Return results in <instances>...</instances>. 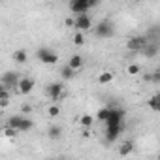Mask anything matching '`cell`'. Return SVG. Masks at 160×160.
<instances>
[{
	"label": "cell",
	"mask_w": 160,
	"mask_h": 160,
	"mask_svg": "<svg viewBox=\"0 0 160 160\" xmlns=\"http://www.w3.org/2000/svg\"><path fill=\"white\" fill-rule=\"evenodd\" d=\"M12 94H10V89H6L4 87V83H0V98H10Z\"/></svg>",
	"instance_id": "cell-25"
},
{
	"label": "cell",
	"mask_w": 160,
	"mask_h": 160,
	"mask_svg": "<svg viewBox=\"0 0 160 160\" xmlns=\"http://www.w3.org/2000/svg\"><path fill=\"white\" fill-rule=\"evenodd\" d=\"M94 34H96L100 40H106V38H111V36L115 34V28H113V25H111L109 21H102V23L96 27Z\"/></svg>",
	"instance_id": "cell-2"
},
{
	"label": "cell",
	"mask_w": 160,
	"mask_h": 160,
	"mask_svg": "<svg viewBox=\"0 0 160 160\" xmlns=\"http://www.w3.org/2000/svg\"><path fill=\"white\" fill-rule=\"evenodd\" d=\"M45 94H47L53 102H57V100H60V98L64 96V85H62V83H49L47 89H45Z\"/></svg>",
	"instance_id": "cell-3"
},
{
	"label": "cell",
	"mask_w": 160,
	"mask_h": 160,
	"mask_svg": "<svg viewBox=\"0 0 160 160\" xmlns=\"http://www.w3.org/2000/svg\"><path fill=\"white\" fill-rule=\"evenodd\" d=\"M10 106V98H0V108H6Z\"/></svg>",
	"instance_id": "cell-29"
},
{
	"label": "cell",
	"mask_w": 160,
	"mask_h": 160,
	"mask_svg": "<svg viewBox=\"0 0 160 160\" xmlns=\"http://www.w3.org/2000/svg\"><path fill=\"white\" fill-rule=\"evenodd\" d=\"M47 113H49V117H57V115H58V113H60V108H58V106H55V104H53V106H51V108H49V109H47Z\"/></svg>",
	"instance_id": "cell-26"
},
{
	"label": "cell",
	"mask_w": 160,
	"mask_h": 160,
	"mask_svg": "<svg viewBox=\"0 0 160 160\" xmlns=\"http://www.w3.org/2000/svg\"><path fill=\"white\" fill-rule=\"evenodd\" d=\"M132 149H134V143H132V141H124V143L121 145V149H119V154H121V156H126V154L132 152Z\"/></svg>",
	"instance_id": "cell-16"
},
{
	"label": "cell",
	"mask_w": 160,
	"mask_h": 160,
	"mask_svg": "<svg viewBox=\"0 0 160 160\" xmlns=\"http://www.w3.org/2000/svg\"><path fill=\"white\" fill-rule=\"evenodd\" d=\"M60 134H62V132H60V126H51V128L47 130V136H49L51 139H58Z\"/></svg>",
	"instance_id": "cell-21"
},
{
	"label": "cell",
	"mask_w": 160,
	"mask_h": 160,
	"mask_svg": "<svg viewBox=\"0 0 160 160\" xmlns=\"http://www.w3.org/2000/svg\"><path fill=\"white\" fill-rule=\"evenodd\" d=\"M70 10L77 15V13H87V10H91L89 0H70Z\"/></svg>",
	"instance_id": "cell-7"
},
{
	"label": "cell",
	"mask_w": 160,
	"mask_h": 160,
	"mask_svg": "<svg viewBox=\"0 0 160 160\" xmlns=\"http://www.w3.org/2000/svg\"><path fill=\"white\" fill-rule=\"evenodd\" d=\"M34 89V79L30 77H19V83H17V91L21 94H30Z\"/></svg>",
	"instance_id": "cell-10"
},
{
	"label": "cell",
	"mask_w": 160,
	"mask_h": 160,
	"mask_svg": "<svg viewBox=\"0 0 160 160\" xmlns=\"http://www.w3.org/2000/svg\"><path fill=\"white\" fill-rule=\"evenodd\" d=\"M122 121H124V109H121V108H117V106H111L106 122H108V124H122Z\"/></svg>",
	"instance_id": "cell-4"
},
{
	"label": "cell",
	"mask_w": 160,
	"mask_h": 160,
	"mask_svg": "<svg viewBox=\"0 0 160 160\" xmlns=\"http://www.w3.org/2000/svg\"><path fill=\"white\" fill-rule=\"evenodd\" d=\"M151 81H152V83H160V72H158V70L151 75Z\"/></svg>",
	"instance_id": "cell-28"
},
{
	"label": "cell",
	"mask_w": 160,
	"mask_h": 160,
	"mask_svg": "<svg viewBox=\"0 0 160 160\" xmlns=\"http://www.w3.org/2000/svg\"><path fill=\"white\" fill-rule=\"evenodd\" d=\"M139 70H141V68H139L138 64H130V66L126 68V72H128L130 75H138V73H139Z\"/></svg>",
	"instance_id": "cell-24"
},
{
	"label": "cell",
	"mask_w": 160,
	"mask_h": 160,
	"mask_svg": "<svg viewBox=\"0 0 160 160\" xmlns=\"http://www.w3.org/2000/svg\"><path fill=\"white\" fill-rule=\"evenodd\" d=\"M141 51H143V55H145L147 58H152V57H156V53H158V45H156V43H149V42H147V43L143 45V49H141Z\"/></svg>",
	"instance_id": "cell-11"
},
{
	"label": "cell",
	"mask_w": 160,
	"mask_h": 160,
	"mask_svg": "<svg viewBox=\"0 0 160 160\" xmlns=\"http://www.w3.org/2000/svg\"><path fill=\"white\" fill-rule=\"evenodd\" d=\"M147 106H149L152 111H160V96H158V94H152V96L149 98Z\"/></svg>",
	"instance_id": "cell-15"
},
{
	"label": "cell",
	"mask_w": 160,
	"mask_h": 160,
	"mask_svg": "<svg viewBox=\"0 0 160 160\" xmlns=\"http://www.w3.org/2000/svg\"><path fill=\"white\" fill-rule=\"evenodd\" d=\"M98 2H100V0H89V4H91V8H94V6H98Z\"/></svg>",
	"instance_id": "cell-32"
},
{
	"label": "cell",
	"mask_w": 160,
	"mask_h": 160,
	"mask_svg": "<svg viewBox=\"0 0 160 160\" xmlns=\"http://www.w3.org/2000/svg\"><path fill=\"white\" fill-rule=\"evenodd\" d=\"M108 115H109V108H102V109H98V113H96V117H98L100 121H104V122H106Z\"/></svg>",
	"instance_id": "cell-23"
},
{
	"label": "cell",
	"mask_w": 160,
	"mask_h": 160,
	"mask_svg": "<svg viewBox=\"0 0 160 160\" xmlns=\"http://www.w3.org/2000/svg\"><path fill=\"white\" fill-rule=\"evenodd\" d=\"M73 43H75L77 47L85 45V34H83L81 30H77V32H75V36H73Z\"/></svg>",
	"instance_id": "cell-20"
},
{
	"label": "cell",
	"mask_w": 160,
	"mask_h": 160,
	"mask_svg": "<svg viewBox=\"0 0 160 160\" xmlns=\"http://www.w3.org/2000/svg\"><path fill=\"white\" fill-rule=\"evenodd\" d=\"M91 27H92V19H91L87 13H77V17L73 19V28L85 32V30H89Z\"/></svg>",
	"instance_id": "cell-5"
},
{
	"label": "cell",
	"mask_w": 160,
	"mask_h": 160,
	"mask_svg": "<svg viewBox=\"0 0 160 160\" xmlns=\"http://www.w3.org/2000/svg\"><path fill=\"white\" fill-rule=\"evenodd\" d=\"M15 134H17L15 128H12V126H6V128H4V136H6V138H13Z\"/></svg>",
	"instance_id": "cell-27"
},
{
	"label": "cell",
	"mask_w": 160,
	"mask_h": 160,
	"mask_svg": "<svg viewBox=\"0 0 160 160\" xmlns=\"http://www.w3.org/2000/svg\"><path fill=\"white\" fill-rule=\"evenodd\" d=\"M32 126H34V122H32L30 119L23 117V121H21V124H19V132H28V130H32Z\"/></svg>",
	"instance_id": "cell-18"
},
{
	"label": "cell",
	"mask_w": 160,
	"mask_h": 160,
	"mask_svg": "<svg viewBox=\"0 0 160 160\" xmlns=\"http://www.w3.org/2000/svg\"><path fill=\"white\" fill-rule=\"evenodd\" d=\"M0 2H2V0H0Z\"/></svg>",
	"instance_id": "cell-34"
},
{
	"label": "cell",
	"mask_w": 160,
	"mask_h": 160,
	"mask_svg": "<svg viewBox=\"0 0 160 160\" xmlns=\"http://www.w3.org/2000/svg\"><path fill=\"white\" fill-rule=\"evenodd\" d=\"M83 64H85V60H83L81 55H73V57H70V60H68V66H70L72 70H79Z\"/></svg>",
	"instance_id": "cell-12"
},
{
	"label": "cell",
	"mask_w": 160,
	"mask_h": 160,
	"mask_svg": "<svg viewBox=\"0 0 160 160\" xmlns=\"http://www.w3.org/2000/svg\"><path fill=\"white\" fill-rule=\"evenodd\" d=\"M21 121H23V115H13V117H10V121H8V126L15 128V130L19 132V124H21Z\"/></svg>",
	"instance_id": "cell-17"
},
{
	"label": "cell",
	"mask_w": 160,
	"mask_h": 160,
	"mask_svg": "<svg viewBox=\"0 0 160 160\" xmlns=\"http://www.w3.org/2000/svg\"><path fill=\"white\" fill-rule=\"evenodd\" d=\"M21 111H23V115H28V113L32 111V108H30V106H23V108H21Z\"/></svg>",
	"instance_id": "cell-30"
},
{
	"label": "cell",
	"mask_w": 160,
	"mask_h": 160,
	"mask_svg": "<svg viewBox=\"0 0 160 160\" xmlns=\"http://www.w3.org/2000/svg\"><path fill=\"white\" fill-rule=\"evenodd\" d=\"M79 122H81L85 128H89V126H92V122H94V119H92V115H81V119H79Z\"/></svg>",
	"instance_id": "cell-22"
},
{
	"label": "cell",
	"mask_w": 160,
	"mask_h": 160,
	"mask_svg": "<svg viewBox=\"0 0 160 160\" xmlns=\"http://www.w3.org/2000/svg\"><path fill=\"white\" fill-rule=\"evenodd\" d=\"M36 57H38L43 64H57V60H58V55H57L53 49H49V47H42V49H38Z\"/></svg>",
	"instance_id": "cell-1"
},
{
	"label": "cell",
	"mask_w": 160,
	"mask_h": 160,
	"mask_svg": "<svg viewBox=\"0 0 160 160\" xmlns=\"http://www.w3.org/2000/svg\"><path fill=\"white\" fill-rule=\"evenodd\" d=\"M13 60H15L17 64H25V62L28 60V55H27V51H25V49H17V51L13 53Z\"/></svg>",
	"instance_id": "cell-13"
},
{
	"label": "cell",
	"mask_w": 160,
	"mask_h": 160,
	"mask_svg": "<svg viewBox=\"0 0 160 160\" xmlns=\"http://www.w3.org/2000/svg\"><path fill=\"white\" fill-rule=\"evenodd\" d=\"M0 83H4L6 89H17V83H19V75L15 72H6L2 75V81Z\"/></svg>",
	"instance_id": "cell-9"
},
{
	"label": "cell",
	"mask_w": 160,
	"mask_h": 160,
	"mask_svg": "<svg viewBox=\"0 0 160 160\" xmlns=\"http://www.w3.org/2000/svg\"><path fill=\"white\" fill-rule=\"evenodd\" d=\"M0 115H2V108H0Z\"/></svg>",
	"instance_id": "cell-33"
},
{
	"label": "cell",
	"mask_w": 160,
	"mask_h": 160,
	"mask_svg": "<svg viewBox=\"0 0 160 160\" xmlns=\"http://www.w3.org/2000/svg\"><path fill=\"white\" fill-rule=\"evenodd\" d=\"M73 73H75V70H72L70 66H64V68L60 70V75H62V79H64V81L72 79V77H73Z\"/></svg>",
	"instance_id": "cell-19"
},
{
	"label": "cell",
	"mask_w": 160,
	"mask_h": 160,
	"mask_svg": "<svg viewBox=\"0 0 160 160\" xmlns=\"http://www.w3.org/2000/svg\"><path fill=\"white\" fill-rule=\"evenodd\" d=\"M115 79V75L111 73V72H102L100 75H98V83L100 85H108V83H111Z\"/></svg>",
	"instance_id": "cell-14"
},
{
	"label": "cell",
	"mask_w": 160,
	"mask_h": 160,
	"mask_svg": "<svg viewBox=\"0 0 160 160\" xmlns=\"http://www.w3.org/2000/svg\"><path fill=\"white\" fill-rule=\"evenodd\" d=\"M122 132V124H108V130H106V141L108 143H115L119 139Z\"/></svg>",
	"instance_id": "cell-6"
},
{
	"label": "cell",
	"mask_w": 160,
	"mask_h": 160,
	"mask_svg": "<svg viewBox=\"0 0 160 160\" xmlns=\"http://www.w3.org/2000/svg\"><path fill=\"white\" fill-rule=\"evenodd\" d=\"M64 25H66V27H73V19H66Z\"/></svg>",
	"instance_id": "cell-31"
},
{
	"label": "cell",
	"mask_w": 160,
	"mask_h": 160,
	"mask_svg": "<svg viewBox=\"0 0 160 160\" xmlns=\"http://www.w3.org/2000/svg\"><path fill=\"white\" fill-rule=\"evenodd\" d=\"M147 42H149L147 36H134V38H130V40L126 42V47H128L130 51H141Z\"/></svg>",
	"instance_id": "cell-8"
}]
</instances>
